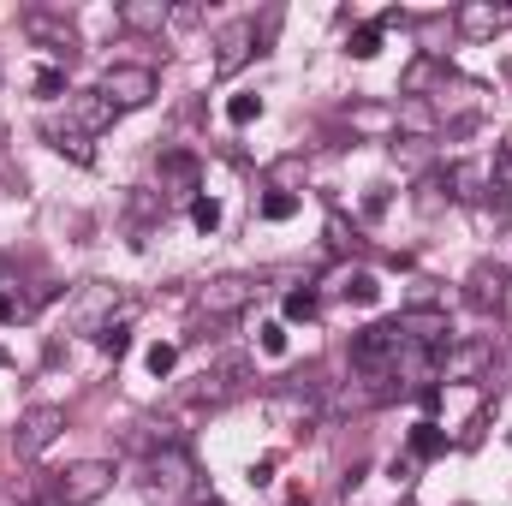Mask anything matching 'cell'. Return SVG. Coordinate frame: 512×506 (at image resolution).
I'll return each mask as SVG.
<instances>
[{
    "label": "cell",
    "instance_id": "cell-1",
    "mask_svg": "<svg viewBox=\"0 0 512 506\" xmlns=\"http://www.w3.org/2000/svg\"><path fill=\"white\" fill-rule=\"evenodd\" d=\"M143 495L155 506H191L203 489H197V471H191V459H185V447H161L155 459H149V471H143Z\"/></svg>",
    "mask_w": 512,
    "mask_h": 506
},
{
    "label": "cell",
    "instance_id": "cell-2",
    "mask_svg": "<svg viewBox=\"0 0 512 506\" xmlns=\"http://www.w3.org/2000/svg\"><path fill=\"white\" fill-rule=\"evenodd\" d=\"M399 346H405L399 316H393V322H370V328H358V340H352V370L370 376V381H393Z\"/></svg>",
    "mask_w": 512,
    "mask_h": 506
},
{
    "label": "cell",
    "instance_id": "cell-3",
    "mask_svg": "<svg viewBox=\"0 0 512 506\" xmlns=\"http://www.w3.org/2000/svg\"><path fill=\"white\" fill-rule=\"evenodd\" d=\"M114 489V465L108 459H78L54 477V501L60 506H96L102 495Z\"/></svg>",
    "mask_w": 512,
    "mask_h": 506
},
{
    "label": "cell",
    "instance_id": "cell-4",
    "mask_svg": "<svg viewBox=\"0 0 512 506\" xmlns=\"http://www.w3.org/2000/svg\"><path fill=\"white\" fill-rule=\"evenodd\" d=\"M96 90H102L120 114H126V108H149V102H155V66H143V60H114Z\"/></svg>",
    "mask_w": 512,
    "mask_h": 506
},
{
    "label": "cell",
    "instance_id": "cell-5",
    "mask_svg": "<svg viewBox=\"0 0 512 506\" xmlns=\"http://www.w3.org/2000/svg\"><path fill=\"white\" fill-rule=\"evenodd\" d=\"M251 298H256V274H221V280H209V286L197 292V310H203L209 322H227V316L251 310Z\"/></svg>",
    "mask_w": 512,
    "mask_h": 506
},
{
    "label": "cell",
    "instance_id": "cell-6",
    "mask_svg": "<svg viewBox=\"0 0 512 506\" xmlns=\"http://www.w3.org/2000/svg\"><path fill=\"white\" fill-rule=\"evenodd\" d=\"M60 429H66V405H30V411L18 417V459L48 453V447L60 441Z\"/></svg>",
    "mask_w": 512,
    "mask_h": 506
},
{
    "label": "cell",
    "instance_id": "cell-7",
    "mask_svg": "<svg viewBox=\"0 0 512 506\" xmlns=\"http://www.w3.org/2000/svg\"><path fill=\"white\" fill-rule=\"evenodd\" d=\"M256 54V24L251 18H239V24H227L221 36H215V78H233V72H245Z\"/></svg>",
    "mask_w": 512,
    "mask_h": 506
},
{
    "label": "cell",
    "instance_id": "cell-8",
    "mask_svg": "<svg viewBox=\"0 0 512 506\" xmlns=\"http://www.w3.org/2000/svg\"><path fill=\"white\" fill-rule=\"evenodd\" d=\"M114 102L102 96V90H78V96H66V131H78V137H96V131L114 126Z\"/></svg>",
    "mask_w": 512,
    "mask_h": 506
},
{
    "label": "cell",
    "instance_id": "cell-9",
    "mask_svg": "<svg viewBox=\"0 0 512 506\" xmlns=\"http://www.w3.org/2000/svg\"><path fill=\"white\" fill-rule=\"evenodd\" d=\"M453 24H459V36L465 42H489V36H501L512 24V6H495V0H465L459 12H453Z\"/></svg>",
    "mask_w": 512,
    "mask_h": 506
},
{
    "label": "cell",
    "instance_id": "cell-10",
    "mask_svg": "<svg viewBox=\"0 0 512 506\" xmlns=\"http://www.w3.org/2000/svg\"><path fill=\"white\" fill-rule=\"evenodd\" d=\"M399 334H405V346H429V352H447L453 346L447 310H405L399 316Z\"/></svg>",
    "mask_w": 512,
    "mask_h": 506
},
{
    "label": "cell",
    "instance_id": "cell-11",
    "mask_svg": "<svg viewBox=\"0 0 512 506\" xmlns=\"http://www.w3.org/2000/svg\"><path fill=\"white\" fill-rule=\"evenodd\" d=\"M465 304L471 310H501L507 304V268L501 262H477L465 274Z\"/></svg>",
    "mask_w": 512,
    "mask_h": 506
},
{
    "label": "cell",
    "instance_id": "cell-12",
    "mask_svg": "<svg viewBox=\"0 0 512 506\" xmlns=\"http://www.w3.org/2000/svg\"><path fill=\"white\" fill-rule=\"evenodd\" d=\"M489 358H495V340H465V346H447V358H441V381H471L489 370Z\"/></svg>",
    "mask_w": 512,
    "mask_h": 506
},
{
    "label": "cell",
    "instance_id": "cell-13",
    "mask_svg": "<svg viewBox=\"0 0 512 506\" xmlns=\"http://www.w3.org/2000/svg\"><path fill=\"white\" fill-rule=\"evenodd\" d=\"M441 179H447V197H459V203H483L495 191L489 161H453V167H441Z\"/></svg>",
    "mask_w": 512,
    "mask_h": 506
},
{
    "label": "cell",
    "instance_id": "cell-14",
    "mask_svg": "<svg viewBox=\"0 0 512 506\" xmlns=\"http://www.w3.org/2000/svg\"><path fill=\"white\" fill-rule=\"evenodd\" d=\"M245 381H251V364H227V370H203V376H197V387H191V399H197V405H227V399H233V393H239Z\"/></svg>",
    "mask_w": 512,
    "mask_h": 506
},
{
    "label": "cell",
    "instance_id": "cell-15",
    "mask_svg": "<svg viewBox=\"0 0 512 506\" xmlns=\"http://www.w3.org/2000/svg\"><path fill=\"white\" fill-rule=\"evenodd\" d=\"M393 131H405V137H435V131H441L435 102H429V96H399V108H393Z\"/></svg>",
    "mask_w": 512,
    "mask_h": 506
},
{
    "label": "cell",
    "instance_id": "cell-16",
    "mask_svg": "<svg viewBox=\"0 0 512 506\" xmlns=\"http://www.w3.org/2000/svg\"><path fill=\"white\" fill-rule=\"evenodd\" d=\"M197 155L191 149H167L161 155V191H173V197H197Z\"/></svg>",
    "mask_w": 512,
    "mask_h": 506
},
{
    "label": "cell",
    "instance_id": "cell-17",
    "mask_svg": "<svg viewBox=\"0 0 512 506\" xmlns=\"http://www.w3.org/2000/svg\"><path fill=\"white\" fill-rule=\"evenodd\" d=\"M120 24H126L131 36H155L161 24H173V6L167 0H126L120 6Z\"/></svg>",
    "mask_w": 512,
    "mask_h": 506
},
{
    "label": "cell",
    "instance_id": "cell-18",
    "mask_svg": "<svg viewBox=\"0 0 512 506\" xmlns=\"http://www.w3.org/2000/svg\"><path fill=\"white\" fill-rule=\"evenodd\" d=\"M24 30H30L36 42H48V54H60V60H72V54H78L72 24H60V18H48V12H30V18H24Z\"/></svg>",
    "mask_w": 512,
    "mask_h": 506
},
{
    "label": "cell",
    "instance_id": "cell-19",
    "mask_svg": "<svg viewBox=\"0 0 512 506\" xmlns=\"http://www.w3.org/2000/svg\"><path fill=\"white\" fill-rule=\"evenodd\" d=\"M114 304H120V298H114V286H90V292H84V304L72 310L78 334H102V328H108V316H114Z\"/></svg>",
    "mask_w": 512,
    "mask_h": 506
},
{
    "label": "cell",
    "instance_id": "cell-20",
    "mask_svg": "<svg viewBox=\"0 0 512 506\" xmlns=\"http://www.w3.org/2000/svg\"><path fill=\"white\" fill-rule=\"evenodd\" d=\"M405 453H411V465H423V459H441V453H447V429H441L435 417H423V423L411 429Z\"/></svg>",
    "mask_w": 512,
    "mask_h": 506
},
{
    "label": "cell",
    "instance_id": "cell-21",
    "mask_svg": "<svg viewBox=\"0 0 512 506\" xmlns=\"http://www.w3.org/2000/svg\"><path fill=\"white\" fill-rule=\"evenodd\" d=\"M340 298H352V304H376V298H382V280H376L370 268H352V274L340 280Z\"/></svg>",
    "mask_w": 512,
    "mask_h": 506
},
{
    "label": "cell",
    "instance_id": "cell-22",
    "mask_svg": "<svg viewBox=\"0 0 512 506\" xmlns=\"http://www.w3.org/2000/svg\"><path fill=\"white\" fill-rule=\"evenodd\" d=\"M48 143H54L60 155H72L78 167H90V161H96V149H90V137H78V131H60V126H48Z\"/></svg>",
    "mask_w": 512,
    "mask_h": 506
},
{
    "label": "cell",
    "instance_id": "cell-23",
    "mask_svg": "<svg viewBox=\"0 0 512 506\" xmlns=\"http://www.w3.org/2000/svg\"><path fill=\"white\" fill-rule=\"evenodd\" d=\"M435 72H441V60H435V54H423V60H411V72H405V84H399V90H405V96H423V90L435 84Z\"/></svg>",
    "mask_w": 512,
    "mask_h": 506
},
{
    "label": "cell",
    "instance_id": "cell-24",
    "mask_svg": "<svg viewBox=\"0 0 512 506\" xmlns=\"http://www.w3.org/2000/svg\"><path fill=\"white\" fill-rule=\"evenodd\" d=\"M280 310H286V322H316V310H322V304H316V292H310V286H292Z\"/></svg>",
    "mask_w": 512,
    "mask_h": 506
},
{
    "label": "cell",
    "instance_id": "cell-25",
    "mask_svg": "<svg viewBox=\"0 0 512 506\" xmlns=\"http://www.w3.org/2000/svg\"><path fill=\"white\" fill-rule=\"evenodd\" d=\"M382 24H376V18H370V24H358V30H352V60H376V54H382Z\"/></svg>",
    "mask_w": 512,
    "mask_h": 506
},
{
    "label": "cell",
    "instance_id": "cell-26",
    "mask_svg": "<svg viewBox=\"0 0 512 506\" xmlns=\"http://www.w3.org/2000/svg\"><path fill=\"white\" fill-rule=\"evenodd\" d=\"M292 215H298V197H292V191H280V185H274V191H268V197H262V221H292Z\"/></svg>",
    "mask_w": 512,
    "mask_h": 506
},
{
    "label": "cell",
    "instance_id": "cell-27",
    "mask_svg": "<svg viewBox=\"0 0 512 506\" xmlns=\"http://www.w3.org/2000/svg\"><path fill=\"white\" fill-rule=\"evenodd\" d=\"M96 346H102L108 358H126V352H131V328H126V322H108V328L96 334Z\"/></svg>",
    "mask_w": 512,
    "mask_h": 506
},
{
    "label": "cell",
    "instance_id": "cell-28",
    "mask_svg": "<svg viewBox=\"0 0 512 506\" xmlns=\"http://www.w3.org/2000/svg\"><path fill=\"white\" fill-rule=\"evenodd\" d=\"M191 227L197 233H215L221 227V203L215 197H191Z\"/></svg>",
    "mask_w": 512,
    "mask_h": 506
},
{
    "label": "cell",
    "instance_id": "cell-29",
    "mask_svg": "<svg viewBox=\"0 0 512 506\" xmlns=\"http://www.w3.org/2000/svg\"><path fill=\"white\" fill-rule=\"evenodd\" d=\"M256 114H262V96H256V90H245V96L227 102V120H233V126H251Z\"/></svg>",
    "mask_w": 512,
    "mask_h": 506
},
{
    "label": "cell",
    "instance_id": "cell-30",
    "mask_svg": "<svg viewBox=\"0 0 512 506\" xmlns=\"http://www.w3.org/2000/svg\"><path fill=\"white\" fill-rule=\"evenodd\" d=\"M489 185H495V191H512V143L495 149V161H489Z\"/></svg>",
    "mask_w": 512,
    "mask_h": 506
},
{
    "label": "cell",
    "instance_id": "cell-31",
    "mask_svg": "<svg viewBox=\"0 0 512 506\" xmlns=\"http://www.w3.org/2000/svg\"><path fill=\"white\" fill-rule=\"evenodd\" d=\"M36 96H72V90H66V72H60V66H42V72H36Z\"/></svg>",
    "mask_w": 512,
    "mask_h": 506
},
{
    "label": "cell",
    "instance_id": "cell-32",
    "mask_svg": "<svg viewBox=\"0 0 512 506\" xmlns=\"http://www.w3.org/2000/svg\"><path fill=\"white\" fill-rule=\"evenodd\" d=\"M179 364V346H149V376H173Z\"/></svg>",
    "mask_w": 512,
    "mask_h": 506
},
{
    "label": "cell",
    "instance_id": "cell-33",
    "mask_svg": "<svg viewBox=\"0 0 512 506\" xmlns=\"http://www.w3.org/2000/svg\"><path fill=\"white\" fill-rule=\"evenodd\" d=\"M262 352H268V358H286V328H280V322L262 328Z\"/></svg>",
    "mask_w": 512,
    "mask_h": 506
},
{
    "label": "cell",
    "instance_id": "cell-34",
    "mask_svg": "<svg viewBox=\"0 0 512 506\" xmlns=\"http://www.w3.org/2000/svg\"><path fill=\"white\" fill-rule=\"evenodd\" d=\"M274 483V459H256L251 465V489H268Z\"/></svg>",
    "mask_w": 512,
    "mask_h": 506
},
{
    "label": "cell",
    "instance_id": "cell-35",
    "mask_svg": "<svg viewBox=\"0 0 512 506\" xmlns=\"http://www.w3.org/2000/svg\"><path fill=\"white\" fill-rule=\"evenodd\" d=\"M18 316H24V304L12 292H0V322H18Z\"/></svg>",
    "mask_w": 512,
    "mask_h": 506
},
{
    "label": "cell",
    "instance_id": "cell-36",
    "mask_svg": "<svg viewBox=\"0 0 512 506\" xmlns=\"http://www.w3.org/2000/svg\"><path fill=\"white\" fill-rule=\"evenodd\" d=\"M191 506H221V501H209V495H197V501H191Z\"/></svg>",
    "mask_w": 512,
    "mask_h": 506
},
{
    "label": "cell",
    "instance_id": "cell-37",
    "mask_svg": "<svg viewBox=\"0 0 512 506\" xmlns=\"http://www.w3.org/2000/svg\"><path fill=\"white\" fill-rule=\"evenodd\" d=\"M30 506H60V501H30Z\"/></svg>",
    "mask_w": 512,
    "mask_h": 506
},
{
    "label": "cell",
    "instance_id": "cell-38",
    "mask_svg": "<svg viewBox=\"0 0 512 506\" xmlns=\"http://www.w3.org/2000/svg\"><path fill=\"white\" fill-rule=\"evenodd\" d=\"M0 370H6V346H0Z\"/></svg>",
    "mask_w": 512,
    "mask_h": 506
},
{
    "label": "cell",
    "instance_id": "cell-39",
    "mask_svg": "<svg viewBox=\"0 0 512 506\" xmlns=\"http://www.w3.org/2000/svg\"><path fill=\"white\" fill-rule=\"evenodd\" d=\"M298 506H304V501H298Z\"/></svg>",
    "mask_w": 512,
    "mask_h": 506
}]
</instances>
